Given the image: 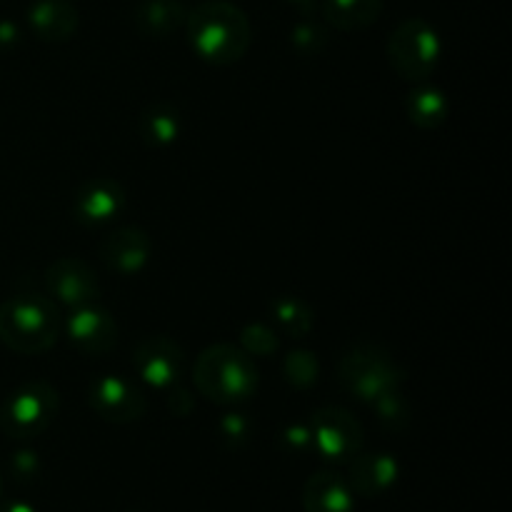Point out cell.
<instances>
[{"mask_svg": "<svg viewBox=\"0 0 512 512\" xmlns=\"http://www.w3.org/2000/svg\"><path fill=\"white\" fill-rule=\"evenodd\" d=\"M188 43L205 63L233 65L248 53L250 20L235 5L215 0L200 3L185 18Z\"/></svg>", "mask_w": 512, "mask_h": 512, "instance_id": "6da1fadb", "label": "cell"}, {"mask_svg": "<svg viewBox=\"0 0 512 512\" xmlns=\"http://www.w3.org/2000/svg\"><path fill=\"white\" fill-rule=\"evenodd\" d=\"M60 318L45 295H13L0 305V343L20 355H40L58 340Z\"/></svg>", "mask_w": 512, "mask_h": 512, "instance_id": "7a4b0ae2", "label": "cell"}, {"mask_svg": "<svg viewBox=\"0 0 512 512\" xmlns=\"http://www.w3.org/2000/svg\"><path fill=\"white\" fill-rule=\"evenodd\" d=\"M195 388L218 405L243 403L258 390V368L245 350L213 345L203 350L193 368Z\"/></svg>", "mask_w": 512, "mask_h": 512, "instance_id": "3957f363", "label": "cell"}, {"mask_svg": "<svg viewBox=\"0 0 512 512\" xmlns=\"http://www.w3.org/2000/svg\"><path fill=\"white\" fill-rule=\"evenodd\" d=\"M405 373L393 355L385 348L373 343H363L350 348L340 358L338 380L348 393L363 403H378L385 395H393L400 390Z\"/></svg>", "mask_w": 512, "mask_h": 512, "instance_id": "277c9868", "label": "cell"}, {"mask_svg": "<svg viewBox=\"0 0 512 512\" xmlns=\"http://www.w3.org/2000/svg\"><path fill=\"white\" fill-rule=\"evenodd\" d=\"M440 53V35L428 20L410 18L395 28L388 40V58L395 73L405 80H425L438 68Z\"/></svg>", "mask_w": 512, "mask_h": 512, "instance_id": "5b68a950", "label": "cell"}, {"mask_svg": "<svg viewBox=\"0 0 512 512\" xmlns=\"http://www.w3.org/2000/svg\"><path fill=\"white\" fill-rule=\"evenodd\" d=\"M58 415V393L48 383H25L0 405V428L10 438H35L45 433Z\"/></svg>", "mask_w": 512, "mask_h": 512, "instance_id": "8992f818", "label": "cell"}, {"mask_svg": "<svg viewBox=\"0 0 512 512\" xmlns=\"http://www.w3.org/2000/svg\"><path fill=\"white\" fill-rule=\"evenodd\" d=\"M313 450L325 460H350L363 450L365 433L360 420L345 408H320L310 420Z\"/></svg>", "mask_w": 512, "mask_h": 512, "instance_id": "52a82bcc", "label": "cell"}, {"mask_svg": "<svg viewBox=\"0 0 512 512\" xmlns=\"http://www.w3.org/2000/svg\"><path fill=\"white\" fill-rule=\"evenodd\" d=\"M133 368L145 385L155 390H170L185 373V353L178 343L163 335H150L138 343L133 353Z\"/></svg>", "mask_w": 512, "mask_h": 512, "instance_id": "ba28073f", "label": "cell"}, {"mask_svg": "<svg viewBox=\"0 0 512 512\" xmlns=\"http://www.w3.org/2000/svg\"><path fill=\"white\" fill-rule=\"evenodd\" d=\"M90 408L115 425L135 423L148 410L143 390L120 375H103L90 385Z\"/></svg>", "mask_w": 512, "mask_h": 512, "instance_id": "9c48e42d", "label": "cell"}, {"mask_svg": "<svg viewBox=\"0 0 512 512\" xmlns=\"http://www.w3.org/2000/svg\"><path fill=\"white\" fill-rule=\"evenodd\" d=\"M48 290L58 303L70 308L93 305L100 295V283L93 268L80 258H60L48 268Z\"/></svg>", "mask_w": 512, "mask_h": 512, "instance_id": "30bf717a", "label": "cell"}, {"mask_svg": "<svg viewBox=\"0 0 512 512\" xmlns=\"http://www.w3.org/2000/svg\"><path fill=\"white\" fill-rule=\"evenodd\" d=\"M68 335L70 343L85 355H105L108 350L115 348L118 340V325H115L113 315L108 310L98 308V305H83L75 308V313L68 318Z\"/></svg>", "mask_w": 512, "mask_h": 512, "instance_id": "8fae6325", "label": "cell"}, {"mask_svg": "<svg viewBox=\"0 0 512 512\" xmlns=\"http://www.w3.org/2000/svg\"><path fill=\"white\" fill-rule=\"evenodd\" d=\"M125 210V190L115 180H88L75 195V218L83 225H105Z\"/></svg>", "mask_w": 512, "mask_h": 512, "instance_id": "7c38bea8", "label": "cell"}, {"mask_svg": "<svg viewBox=\"0 0 512 512\" xmlns=\"http://www.w3.org/2000/svg\"><path fill=\"white\" fill-rule=\"evenodd\" d=\"M398 460L388 453H358L350 458L348 485L363 498H378L398 483Z\"/></svg>", "mask_w": 512, "mask_h": 512, "instance_id": "4fadbf2b", "label": "cell"}, {"mask_svg": "<svg viewBox=\"0 0 512 512\" xmlns=\"http://www.w3.org/2000/svg\"><path fill=\"white\" fill-rule=\"evenodd\" d=\"M103 263L120 275H135L145 268L150 258V238L140 228H120L105 238Z\"/></svg>", "mask_w": 512, "mask_h": 512, "instance_id": "5bb4252c", "label": "cell"}, {"mask_svg": "<svg viewBox=\"0 0 512 512\" xmlns=\"http://www.w3.org/2000/svg\"><path fill=\"white\" fill-rule=\"evenodd\" d=\"M28 23L45 43H63L78 30V8L70 0H35L28 10Z\"/></svg>", "mask_w": 512, "mask_h": 512, "instance_id": "9a60e30c", "label": "cell"}, {"mask_svg": "<svg viewBox=\"0 0 512 512\" xmlns=\"http://www.w3.org/2000/svg\"><path fill=\"white\" fill-rule=\"evenodd\" d=\"M303 508L305 512H353V490L335 470H318L305 483Z\"/></svg>", "mask_w": 512, "mask_h": 512, "instance_id": "2e32d148", "label": "cell"}, {"mask_svg": "<svg viewBox=\"0 0 512 512\" xmlns=\"http://www.w3.org/2000/svg\"><path fill=\"white\" fill-rule=\"evenodd\" d=\"M188 10L180 0H143L135 8V28L148 38H168L170 33L185 25Z\"/></svg>", "mask_w": 512, "mask_h": 512, "instance_id": "e0dca14e", "label": "cell"}, {"mask_svg": "<svg viewBox=\"0 0 512 512\" xmlns=\"http://www.w3.org/2000/svg\"><path fill=\"white\" fill-rule=\"evenodd\" d=\"M383 13V0H323V15L335 30H363Z\"/></svg>", "mask_w": 512, "mask_h": 512, "instance_id": "ac0fdd59", "label": "cell"}, {"mask_svg": "<svg viewBox=\"0 0 512 512\" xmlns=\"http://www.w3.org/2000/svg\"><path fill=\"white\" fill-rule=\"evenodd\" d=\"M408 115L418 128L433 130L448 118V98L438 88H418L408 98Z\"/></svg>", "mask_w": 512, "mask_h": 512, "instance_id": "d6986e66", "label": "cell"}, {"mask_svg": "<svg viewBox=\"0 0 512 512\" xmlns=\"http://www.w3.org/2000/svg\"><path fill=\"white\" fill-rule=\"evenodd\" d=\"M140 135L153 148H163L178 140L180 115L173 105H153L140 120Z\"/></svg>", "mask_w": 512, "mask_h": 512, "instance_id": "ffe728a7", "label": "cell"}, {"mask_svg": "<svg viewBox=\"0 0 512 512\" xmlns=\"http://www.w3.org/2000/svg\"><path fill=\"white\" fill-rule=\"evenodd\" d=\"M273 320L283 333L303 338L313 328V310L298 298H278L273 303Z\"/></svg>", "mask_w": 512, "mask_h": 512, "instance_id": "44dd1931", "label": "cell"}, {"mask_svg": "<svg viewBox=\"0 0 512 512\" xmlns=\"http://www.w3.org/2000/svg\"><path fill=\"white\" fill-rule=\"evenodd\" d=\"M285 375L298 388H308V385H313L318 380V360L313 358V353L295 350L285 360Z\"/></svg>", "mask_w": 512, "mask_h": 512, "instance_id": "7402d4cb", "label": "cell"}, {"mask_svg": "<svg viewBox=\"0 0 512 512\" xmlns=\"http://www.w3.org/2000/svg\"><path fill=\"white\" fill-rule=\"evenodd\" d=\"M290 40H293L295 48L300 50V53H320L325 45V40H328V33H325L323 25L313 23V20H305V23L295 25L293 33H290Z\"/></svg>", "mask_w": 512, "mask_h": 512, "instance_id": "603a6c76", "label": "cell"}, {"mask_svg": "<svg viewBox=\"0 0 512 512\" xmlns=\"http://www.w3.org/2000/svg\"><path fill=\"white\" fill-rule=\"evenodd\" d=\"M240 340H243V350L248 355H270L278 350V335L265 325H250L243 330Z\"/></svg>", "mask_w": 512, "mask_h": 512, "instance_id": "cb8c5ba5", "label": "cell"}, {"mask_svg": "<svg viewBox=\"0 0 512 512\" xmlns=\"http://www.w3.org/2000/svg\"><path fill=\"white\" fill-rule=\"evenodd\" d=\"M373 405L378 408V418L383 420L388 428H400V425L408 423V408H405V403L400 400V390L393 395H385V398H380L378 403Z\"/></svg>", "mask_w": 512, "mask_h": 512, "instance_id": "d4e9b609", "label": "cell"}, {"mask_svg": "<svg viewBox=\"0 0 512 512\" xmlns=\"http://www.w3.org/2000/svg\"><path fill=\"white\" fill-rule=\"evenodd\" d=\"M285 440L293 450H310L313 448V435H310V425H293L285 433Z\"/></svg>", "mask_w": 512, "mask_h": 512, "instance_id": "484cf974", "label": "cell"}, {"mask_svg": "<svg viewBox=\"0 0 512 512\" xmlns=\"http://www.w3.org/2000/svg\"><path fill=\"white\" fill-rule=\"evenodd\" d=\"M0 512H35V508L23 500H8V503H0Z\"/></svg>", "mask_w": 512, "mask_h": 512, "instance_id": "4316f807", "label": "cell"}, {"mask_svg": "<svg viewBox=\"0 0 512 512\" xmlns=\"http://www.w3.org/2000/svg\"><path fill=\"white\" fill-rule=\"evenodd\" d=\"M288 3L295 5L300 13H313L315 5H318V0H288Z\"/></svg>", "mask_w": 512, "mask_h": 512, "instance_id": "83f0119b", "label": "cell"}, {"mask_svg": "<svg viewBox=\"0 0 512 512\" xmlns=\"http://www.w3.org/2000/svg\"><path fill=\"white\" fill-rule=\"evenodd\" d=\"M0 483H3V478H0Z\"/></svg>", "mask_w": 512, "mask_h": 512, "instance_id": "f1b7e54d", "label": "cell"}]
</instances>
